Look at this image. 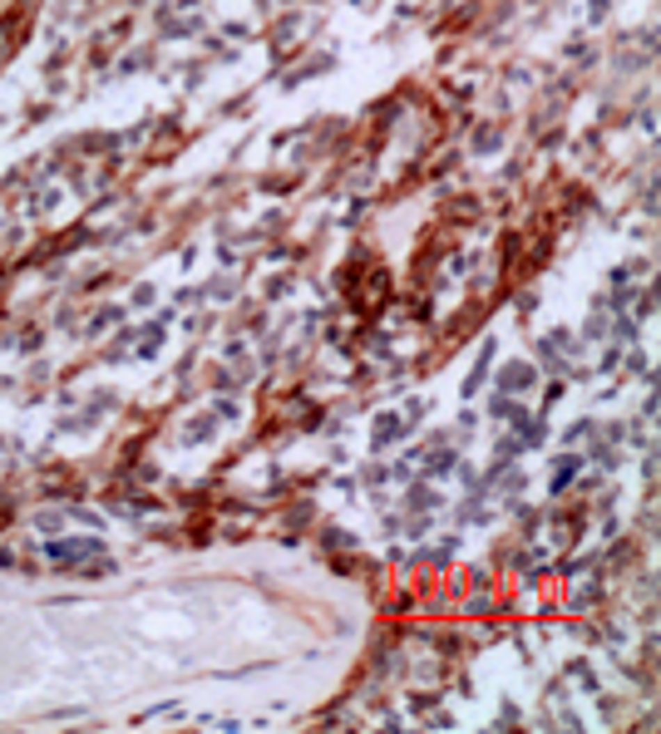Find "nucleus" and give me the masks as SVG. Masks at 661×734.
Listing matches in <instances>:
<instances>
[{"label": "nucleus", "instance_id": "nucleus-1", "mask_svg": "<svg viewBox=\"0 0 661 734\" xmlns=\"http://www.w3.org/2000/svg\"><path fill=\"white\" fill-rule=\"evenodd\" d=\"M54 557H60V562H84L89 552H99L94 542H60V547H49Z\"/></svg>", "mask_w": 661, "mask_h": 734}, {"label": "nucleus", "instance_id": "nucleus-2", "mask_svg": "<svg viewBox=\"0 0 661 734\" xmlns=\"http://www.w3.org/2000/svg\"><path fill=\"white\" fill-rule=\"evenodd\" d=\"M390 439H400V419L385 414V419H375V443H390Z\"/></svg>", "mask_w": 661, "mask_h": 734}, {"label": "nucleus", "instance_id": "nucleus-3", "mask_svg": "<svg viewBox=\"0 0 661 734\" xmlns=\"http://www.w3.org/2000/svg\"><path fill=\"white\" fill-rule=\"evenodd\" d=\"M528 380H533V370H528V365H509V370H504V389H523Z\"/></svg>", "mask_w": 661, "mask_h": 734}]
</instances>
